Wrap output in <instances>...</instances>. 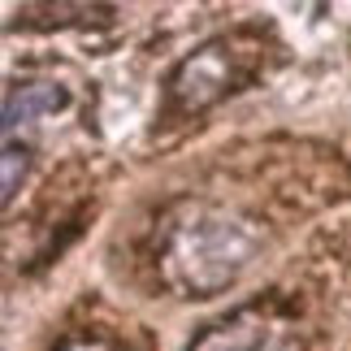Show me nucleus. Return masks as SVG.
Listing matches in <instances>:
<instances>
[{
	"mask_svg": "<svg viewBox=\"0 0 351 351\" xmlns=\"http://www.w3.org/2000/svg\"><path fill=\"white\" fill-rule=\"evenodd\" d=\"M195 351H282V330L256 317H239L226 330H213Z\"/></svg>",
	"mask_w": 351,
	"mask_h": 351,
	"instance_id": "20e7f679",
	"label": "nucleus"
},
{
	"mask_svg": "<svg viewBox=\"0 0 351 351\" xmlns=\"http://www.w3.org/2000/svg\"><path fill=\"white\" fill-rule=\"evenodd\" d=\"M65 351H113V347H104V343H70Z\"/></svg>",
	"mask_w": 351,
	"mask_h": 351,
	"instance_id": "423d86ee",
	"label": "nucleus"
},
{
	"mask_svg": "<svg viewBox=\"0 0 351 351\" xmlns=\"http://www.w3.org/2000/svg\"><path fill=\"white\" fill-rule=\"evenodd\" d=\"M22 173H26V143H9L5 147V204L18 195Z\"/></svg>",
	"mask_w": 351,
	"mask_h": 351,
	"instance_id": "39448f33",
	"label": "nucleus"
},
{
	"mask_svg": "<svg viewBox=\"0 0 351 351\" xmlns=\"http://www.w3.org/2000/svg\"><path fill=\"white\" fill-rule=\"evenodd\" d=\"M65 104V91L57 83H22L5 96V143H18V134L26 139L31 126L44 113H57Z\"/></svg>",
	"mask_w": 351,
	"mask_h": 351,
	"instance_id": "7ed1b4c3",
	"label": "nucleus"
},
{
	"mask_svg": "<svg viewBox=\"0 0 351 351\" xmlns=\"http://www.w3.org/2000/svg\"><path fill=\"white\" fill-rule=\"evenodd\" d=\"M226 87H230V61H226V52L217 44H208L195 57H186V65L173 74V96H178L182 109H204Z\"/></svg>",
	"mask_w": 351,
	"mask_h": 351,
	"instance_id": "f03ea898",
	"label": "nucleus"
},
{
	"mask_svg": "<svg viewBox=\"0 0 351 351\" xmlns=\"http://www.w3.org/2000/svg\"><path fill=\"white\" fill-rule=\"evenodd\" d=\"M252 261V234L243 230V221L226 217V213H195L191 221H182L169 243V274L178 287L195 295L221 291L239 269Z\"/></svg>",
	"mask_w": 351,
	"mask_h": 351,
	"instance_id": "f257e3e1",
	"label": "nucleus"
}]
</instances>
